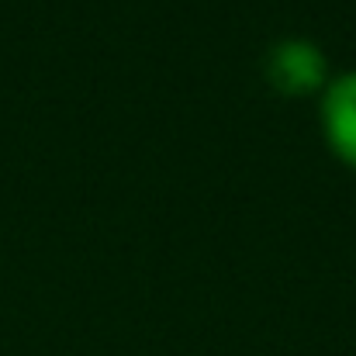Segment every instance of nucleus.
<instances>
[{
	"instance_id": "nucleus-1",
	"label": "nucleus",
	"mask_w": 356,
	"mask_h": 356,
	"mask_svg": "<svg viewBox=\"0 0 356 356\" xmlns=\"http://www.w3.org/2000/svg\"><path fill=\"white\" fill-rule=\"evenodd\" d=\"M263 70H266L270 87L280 97H312V94H322L332 80L325 49L315 45L312 38H301V35L280 38L266 52Z\"/></svg>"
},
{
	"instance_id": "nucleus-2",
	"label": "nucleus",
	"mask_w": 356,
	"mask_h": 356,
	"mask_svg": "<svg viewBox=\"0 0 356 356\" xmlns=\"http://www.w3.org/2000/svg\"><path fill=\"white\" fill-rule=\"evenodd\" d=\"M318 118L329 152L343 166L356 170V70L329 80V87L318 94Z\"/></svg>"
}]
</instances>
